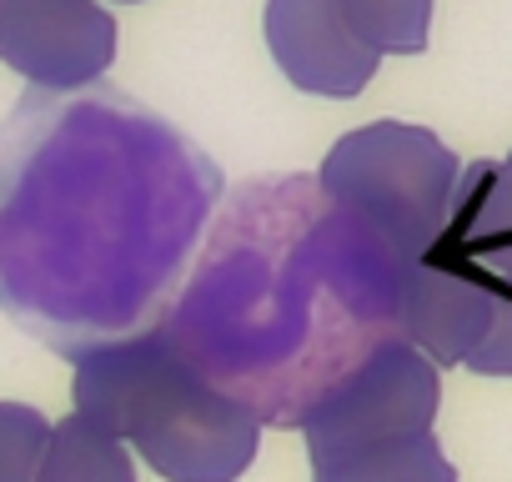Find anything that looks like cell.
<instances>
[{
	"instance_id": "obj_8",
	"label": "cell",
	"mask_w": 512,
	"mask_h": 482,
	"mask_svg": "<svg viewBox=\"0 0 512 482\" xmlns=\"http://www.w3.org/2000/svg\"><path fill=\"white\" fill-rule=\"evenodd\" d=\"M312 482H457V467L442 452V442L427 432V437H407V442L322 457V462H312Z\"/></svg>"
},
{
	"instance_id": "obj_11",
	"label": "cell",
	"mask_w": 512,
	"mask_h": 482,
	"mask_svg": "<svg viewBox=\"0 0 512 482\" xmlns=\"http://www.w3.org/2000/svg\"><path fill=\"white\" fill-rule=\"evenodd\" d=\"M51 427L56 422L26 402H0V482H36Z\"/></svg>"
},
{
	"instance_id": "obj_6",
	"label": "cell",
	"mask_w": 512,
	"mask_h": 482,
	"mask_svg": "<svg viewBox=\"0 0 512 482\" xmlns=\"http://www.w3.org/2000/svg\"><path fill=\"white\" fill-rule=\"evenodd\" d=\"M267 51L297 91L332 101L362 96L382 66L352 31L342 0H267Z\"/></svg>"
},
{
	"instance_id": "obj_9",
	"label": "cell",
	"mask_w": 512,
	"mask_h": 482,
	"mask_svg": "<svg viewBox=\"0 0 512 482\" xmlns=\"http://www.w3.org/2000/svg\"><path fill=\"white\" fill-rule=\"evenodd\" d=\"M36 482H136V462L121 437H111L91 417L71 412L51 427Z\"/></svg>"
},
{
	"instance_id": "obj_2",
	"label": "cell",
	"mask_w": 512,
	"mask_h": 482,
	"mask_svg": "<svg viewBox=\"0 0 512 482\" xmlns=\"http://www.w3.org/2000/svg\"><path fill=\"white\" fill-rule=\"evenodd\" d=\"M317 181L367 247V257L402 272L442 241L462 161L427 126L372 121L337 136Z\"/></svg>"
},
{
	"instance_id": "obj_3",
	"label": "cell",
	"mask_w": 512,
	"mask_h": 482,
	"mask_svg": "<svg viewBox=\"0 0 512 482\" xmlns=\"http://www.w3.org/2000/svg\"><path fill=\"white\" fill-rule=\"evenodd\" d=\"M437 407H442L437 367L402 337L377 342L362 362H352L337 382H327L307 402L302 412L307 457L322 462L357 447L427 437L437 422Z\"/></svg>"
},
{
	"instance_id": "obj_5",
	"label": "cell",
	"mask_w": 512,
	"mask_h": 482,
	"mask_svg": "<svg viewBox=\"0 0 512 482\" xmlns=\"http://www.w3.org/2000/svg\"><path fill=\"white\" fill-rule=\"evenodd\" d=\"M502 282L447 257L432 247L427 257L407 262L392 282V322L402 327V342H412L437 372L467 367L477 342L492 327Z\"/></svg>"
},
{
	"instance_id": "obj_4",
	"label": "cell",
	"mask_w": 512,
	"mask_h": 482,
	"mask_svg": "<svg viewBox=\"0 0 512 482\" xmlns=\"http://www.w3.org/2000/svg\"><path fill=\"white\" fill-rule=\"evenodd\" d=\"M116 61V21L101 0H0V66L46 86L81 91Z\"/></svg>"
},
{
	"instance_id": "obj_7",
	"label": "cell",
	"mask_w": 512,
	"mask_h": 482,
	"mask_svg": "<svg viewBox=\"0 0 512 482\" xmlns=\"http://www.w3.org/2000/svg\"><path fill=\"white\" fill-rule=\"evenodd\" d=\"M437 247L497 282H512V151L502 161H467L452 216Z\"/></svg>"
},
{
	"instance_id": "obj_13",
	"label": "cell",
	"mask_w": 512,
	"mask_h": 482,
	"mask_svg": "<svg viewBox=\"0 0 512 482\" xmlns=\"http://www.w3.org/2000/svg\"><path fill=\"white\" fill-rule=\"evenodd\" d=\"M121 6H136V0H121Z\"/></svg>"
},
{
	"instance_id": "obj_10",
	"label": "cell",
	"mask_w": 512,
	"mask_h": 482,
	"mask_svg": "<svg viewBox=\"0 0 512 482\" xmlns=\"http://www.w3.org/2000/svg\"><path fill=\"white\" fill-rule=\"evenodd\" d=\"M352 31L377 56H422L432 36V0H342Z\"/></svg>"
},
{
	"instance_id": "obj_12",
	"label": "cell",
	"mask_w": 512,
	"mask_h": 482,
	"mask_svg": "<svg viewBox=\"0 0 512 482\" xmlns=\"http://www.w3.org/2000/svg\"><path fill=\"white\" fill-rule=\"evenodd\" d=\"M467 372H477V377H507L512 382V282H502L492 327L477 342V352L467 357Z\"/></svg>"
},
{
	"instance_id": "obj_1",
	"label": "cell",
	"mask_w": 512,
	"mask_h": 482,
	"mask_svg": "<svg viewBox=\"0 0 512 482\" xmlns=\"http://www.w3.org/2000/svg\"><path fill=\"white\" fill-rule=\"evenodd\" d=\"M71 397L166 482H236L262 447L251 402L221 392L166 332L91 347L76 362Z\"/></svg>"
}]
</instances>
